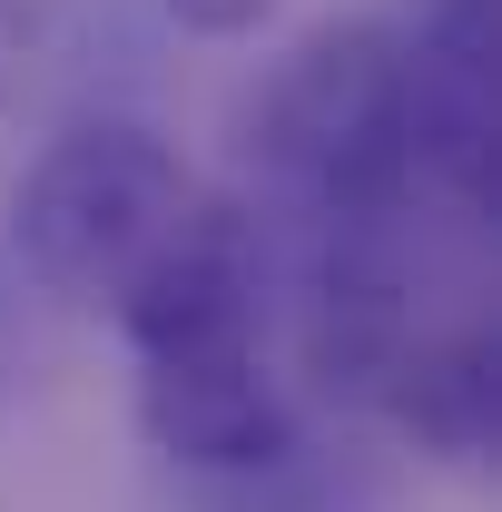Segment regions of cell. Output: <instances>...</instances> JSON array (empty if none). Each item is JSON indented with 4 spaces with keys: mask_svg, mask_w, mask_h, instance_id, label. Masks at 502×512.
<instances>
[{
    "mask_svg": "<svg viewBox=\"0 0 502 512\" xmlns=\"http://www.w3.org/2000/svg\"><path fill=\"white\" fill-rule=\"evenodd\" d=\"M188 217H197V178L178 168V148L138 119H89L69 138H50L30 158L20 197H10L20 266L69 306H119L128 276Z\"/></svg>",
    "mask_w": 502,
    "mask_h": 512,
    "instance_id": "3",
    "label": "cell"
},
{
    "mask_svg": "<svg viewBox=\"0 0 502 512\" xmlns=\"http://www.w3.org/2000/svg\"><path fill=\"white\" fill-rule=\"evenodd\" d=\"M404 99H414V197H443L453 217L493 207V0H434L404 40Z\"/></svg>",
    "mask_w": 502,
    "mask_h": 512,
    "instance_id": "4",
    "label": "cell"
},
{
    "mask_svg": "<svg viewBox=\"0 0 502 512\" xmlns=\"http://www.w3.org/2000/svg\"><path fill=\"white\" fill-rule=\"evenodd\" d=\"M138 355V434L188 473H266L296 453V394L266 365L256 256L227 207L197 217L128 276L109 306Z\"/></svg>",
    "mask_w": 502,
    "mask_h": 512,
    "instance_id": "1",
    "label": "cell"
},
{
    "mask_svg": "<svg viewBox=\"0 0 502 512\" xmlns=\"http://www.w3.org/2000/svg\"><path fill=\"white\" fill-rule=\"evenodd\" d=\"M20 79H30V0H0V109L20 99Z\"/></svg>",
    "mask_w": 502,
    "mask_h": 512,
    "instance_id": "7",
    "label": "cell"
},
{
    "mask_svg": "<svg viewBox=\"0 0 502 512\" xmlns=\"http://www.w3.org/2000/svg\"><path fill=\"white\" fill-rule=\"evenodd\" d=\"M375 404L414 434L424 453L443 463H483L502 434V404H493V335L483 325H443V335H404L394 345V365H384Z\"/></svg>",
    "mask_w": 502,
    "mask_h": 512,
    "instance_id": "5",
    "label": "cell"
},
{
    "mask_svg": "<svg viewBox=\"0 0 502 512\" xmlns=\"http://www.w3.org/2000/svg\"><path fill=\"white\" fill-rule=\"evenodd\" d=\"M256 158L325 227H375L414 197V99L394 20H325L256 89Z\"/></svg>",
    "mask_w": 502,
    "mask_h": 512,
    "instance_id": "2",
    "label": "cell"
},
{
    "mask_svg": "<svg viewBox=\"0 0 502 512\" xmlns=\"http://www.w3.org/2000/svg\"><path fill=\"white\" fill-rule=\"evenodd\" d=\"M168 20L197 30V40H256L276 20V0H168Z\"/></svg>",
    "mask_w": 502,
    "mask_h": 512,
    "instance_id": "6",
    "label": "cell"
}]
</instances>
